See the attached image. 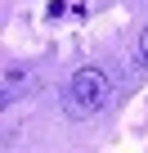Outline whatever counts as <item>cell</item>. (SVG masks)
<instances>
[{
  "label": "cell",
  "instance_id": "6da1fadb",
  "mask_svg": "<svg viewBox=\"0 0 148 153\" xmlns=\"http://www.w3.org/2000/svg\"><path fill=\"white\" fill-rule=\"evenodd\" d=\"M67 104H72V113H99L103 104H108V76L99 72V68H77L72 72V86H67Z\"/></svg>",
  "mask_w": 148,
  "mask_h": 153
},
{
  "label": "cell",
  "instance_id": "7a4b0ae2",
  "mask_svg": "<svg viewBox=\"0 0 148 153\" xmlns=\"http://www.w3.org/2000/svg\"><path fill=\"white\" fill-rule=\"evenodd\" d=\"M27 76H32V72H27V68H18V63H9V68H5V104H14V95L27 86Z\"/></svg>",
  "mask_w": 148,
  "mask_h": 153
},
{
  "label": "cell",
  "instance_id": "3957f363",
  "mask_svg": "<svg viewBox=\"0 0 148 153\" xmlns=\"http://www.w3.org/2000/svg\"><path fill=\"white\" fill-rule=\"evenodd\" d=\"M135 63H148V27L139 32V54H135Z\"/></svg>",
  "mask_w": 148,
  "mask_h": 153
}]
</instances>
